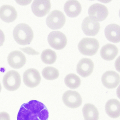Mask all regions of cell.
I'll use <instances>...</instances> for the list:
<instances>
[{
  "mask_svg": "<svg viewBox=\"0 0 120 120\" xmlns=\"http://www.w3.org/2000/svg\"><path fill=\"white\" fill-rule=\"evenodd\" d=\"M88 13L89 17L99 22L103 21L107 18L108 11L107 7L104 5L96 3L90 6Z\"/></svg>",
  "mask_w": 120,
  "mask_h": 120,
  "instance_id": "obj_9",
  "label": "cell"
},
{
  "mask_svg": "<svg viewBox=\"0 0 120 120\" xmlns=\"http://www.w3.org/2000/svg\"><path fill=\"white\" fill-rule=\"evenodd\" d=\"M62 100L65 105L72 109L80 107L82 102L80 94L77 92L72 90L65 92L63 95Z\"/></svg>",
  "mask_w": 120,
  "mask_h": 120,
  "instance_id": "obj_7",
  "label": "cell"
},
{
  "mask_svg": "<svg viewBox=\"0 0 120 120\" xmlns=\"http://www.w3.org/2000/svg\"><path fill=\"white\" fill-rule=\"evenodd\" d=\"M5 36L3 31L0 29V47L2 46L5 41Z\"/></svg>",
  "mask_w": 120,
  "mask_h": 120,
  "instance_id": "obj_26",
  "label": "cell"
},
{
  "mask_svg": "<svg viewBox=\"0 0 120 120\" xmlns=\"http://www.w3.org/2000/svg\"><path fill=\"white\" fill-rule=\"evenodd\" d=\"M0 120H10L9 114L5 112H0Z\"/></svg>",
  "mask_w": 120,
  "mask_h": 120,
  "instance_id": "obj_25",
  "label": "cell"
},
{
  "mask_svg": "<svg viewBox=\"0 0 120 120\" xmlns=\"http://www.w3.org/2000/svg\"><path fill=\"white\" fill-rule=\"evenodd\" d=\"M66 85L71 89H77L80 86L81 80L79 77L74 73L67 75L65 78Z\"/></svg>",
  "mask_w": 120,
  "mask_h": 120,
  "instance_id": "obj_21",
  "label": "cell"
},
{
  "mask_svg": "<svg viewBox=\"0 0 120 120\" xmlns=\"http://www.w3.org/2000/svg\"><path fill=\"white\" fill-rule=\"evenodd\" d=\"M46 22L47 26L52 29H61L65 23V16L61 11L55 10L48 15Z\"/></svg>",
  "mask_w": 120,
  "mask_h": 120,
  "instance_id": "obj_5",
  "label": "cell"
},
{
  "mask_svg": "<svg viewBox=\"0 0 120 120\" xmlns=\"http://www.w3.org/2000/svg\"><path fill=\"white\" fill-rule=\"evenodd\" d=\"M13 34L15 41L22 45L29 44L34 38V33L31 28L25 23L17 25L14 28Z\"/></svg>",
  "mask_w": 120,
  "mask_h": 120,
  "instance_id": "obj_2",
  "label": "cell"
},
{
  "mask_svg": "<svg viewBox=\"0 0 120 120\" xmlns=\"http://www.w3.org/2000/svg\"><path fill=\"white\" fill-rule=\"evenodd\" d=\"M82 29L86 35L94 36L97 35L99 32L100 23L90 17H86L82 22Z\"/></svg>",
  "mask_w": 120,
  "mask_h": 120,
  "instance_id": "obj_11",
  "label": "cell"
},
{
  "mask_svg": "<svg viewBox=\"0 0 120 120\" xmlns=\"http://www.w3.org/2000/svg\"><path fill=\"white\" fill-rule=\"evenodd\" d=\"M22 50L24 51L25 53H27L30 55H37L39 54V53L35 51L34 50L30 48H21Z\"/></svg>",
  "mask_w": 120,
  "mask_h": 120,
  "instance_id": "obj_24",
  "label": "cell"
},
{
  "mask_svg": "<svg viewBox=\"0 0 120 120\" xmlns=\"http://www.w3.org/2000/svg\"><path fill=\"white\" fill-rule=\"evenodd\" d=\"M42 60L46 64H52L55 63L57 55L55 51L51 49H47L42 52L41 55Z\"/></svg>",
  "mask_w": 120,
  "mask_h": 120,
  "instance_id": "obj_22",
  "label": "cell"
},
{
  "mask_svg": "<svg viewBox=\"0 0 120 120\" xmlns=\"http://www.w3.org/2000/svg\"><path fill=\"white\" fill-rule=\"evenodd\" d=\"M3 82L6 89L10 91H13L18 89L20 86L21 77L18 72L10 70L5 74Z\"/></svg>",
  "mask_w": 120,
  "mask_h": 120,
  "instance_id": "obj_4",
  "label": "cell"
},
{
  "mask_svg": "<svg viewBox=\"0 0 120 120\" xmlns=\"http://www.w3.org/2000/svg\"><path fill=\"white\" fill-rule=\"evenodd\" d=\"M107 115L113 118L119 117L120 115V104L117 99H112L108 100L105 106Z\"/></svg>",
  "mask_w": 120,
  "mask_h": 120,
  "instance_id": "obj_18",
  "label": "cell"
},
{
  "mask_svg": "<svg viewBox=\"0 0 120 120\" xmlns=\"http://www.w3.org/2000/svg\"><path fill=\"white\" fill-rule=\"evenodd\" d=\"M82 113L85 120H98L99 118L98 109L91 104H86L84 106Z\"/></svg>",
  "mask_w": 120,
  "mask_h": 120,
  "instance_id": "obj_20",
  "label": "cell"
},
{
  "mask_svg": "<svg viewBox=\"0 0 120 120\" xmlns=\"http://www.w3.org/2000/svg\"><path fill=\"white\" fill-rule=\"evenodd\" d=\"M64 11L68 17H75L79 15L82 10V7L80 3L75 0H70L65 4Z\"/></svg>",
  "mask_w": 120,
  "mask_h": 120,
  "instance_id": "obj_16",
  "label": "cell"
},
{
  "mask_svg": "<svg viewBox=\"0 0 120 120\" xmlns=\"http://www.w3.org/2000/svg\"><path fill=\"white\" fill-rule=\"evenodd\" d=\"M94 64L89 58H84L80 60L77 65V73L84 78L89 77L93 72Z\"/></svg>",
  "mask_w": 120,
  "mask_h": 120,
  "instance_id": "obj_14",
  "label": "cell"
},
{
  "mask_svg": "<svg viewBox=\"0 0 120 120\" xmlns=\"http://www.w3.org/2000/svg\"><path fill=\"white\" fill-rule=\"evenodd\" d=\"M48 41L51 47L57 50L63 49L67 44V37L62 32L53 31L49 34Z\"/></svg>",
  "mask_w": 120,
  "mask_h": 120,
  "instance_id": "obj_6",
  "label": "cell"
},
{
  "mask_svg": "<svg viewBox=\"0 0 120 120\" xmlns=\"http://www.w3.org/2000/svg\"><path fill=\"white\" fill-rule=\"evenodd\" d=\"M49 112L41 102L33 100L23 104L18 112L17 120H48Z\"/></svg>",
  "mask_w": 120,
  "mask_h": 120,
  "instance_id": "obj_1",
  "label": "cell"
},
{
  "mask_svg": "<svg viewBox=\"0 0 120 120\" xmlns=\"http://www.w3.org/2000/svg\"><path fill=\"white\" fill-rule=\"evenodd\" d=\"M101 81L103 85L106 88L114 89L120 84V75L113 71H106L102 75Z\"/></svg>",
  "mask_w": 120,
  "mask_h": 120,
  "instance_id": "obj_13",
  "label": "cell"
},
{
  "mask_svg": "<svg viewBox=\"0 0 120 120\" xmlns=\"http://www.w3.org/2000/svg\"><path fill=\"white\" fill-rule=\"evenodd\" d=\"M41 75L36 69L30 68L25 71L23 75V82L26 86L30 88L37 86L41 82Z\"/></svg>",
  "mask_w": 120,
  "mask_h": 120,
  "instance_id": "obj_8",
  "label": "cell"
},
{
  "mask_svg": "<svg viewBox=\"0 0 120 120\" xmlns=\"http://www.w3.org/2000/svg\"><path fill=\"white\" fill-rule=\"evenodd\" d=\"M8 61L11 68L19 69L24 65L27 60L23 53L19 51L16 50L9 53L8 57Z\"/></svg>",
  "mask_w": 120,
  "mask_h": 120,
  "instance_id": "obj_12",
  "label": "cell"
},
{
  "mask_svg": "<svg viewBox=\"0 0 120 120\" xmlns=\"http://www.w3.org/2000/svg\"><path fill=\"white\" fill-rule=\"evenodd\" d=\"M78 48L82 55L92 56L96 53L99 49V42L94 38H85L80 41Z\"/></svg>",
  "mask_w": 120,
  "mask_h": 120,
  "instance_id": "obj_3",
  "label": "cell"
},
{
  "mask_svg": "<svg viewBox=\"0 0 120 120\" xmlns=\"http://www.w3.org/2000/svg\"><path fill=\"white\" fill-rule=\"evenodd\" d=\"M51 7L50 1L49 0H35L32 4L31 9L36 16L43 17L49 12Z\"/></svg>",
  "mask_w": 120,
  "mask_h": 120,
  "instance_id": "obj_10",
  "label": "cell"
},
{
  "mask_svg": "<svg viewBox=\"0 0 120 120\" xmlns=\"http://www.w3.org/2000/svg\"><path fill=\"white\" fill-rule=\"evenodd\" d=\"M117 47L113 44H108L103 46L101 50V55L104 60L107 61L114 60L118 54Z\"/></svg>",
  "mask_w": 120,
  "mask_h": 120,
  "instance_id": "obj_19",
  "label": "cell"
},
{
  "mask_svg": "<svg viewBox=\"0 0 120 120\" xmlns=\"http://www.w3.org/2000/svg\"><path fill=\"white\" fill-rule=\"evenodd\" d=\"M105 34L106 38L110 41L114 43L120 42V26L118 25H108L105 29Z\"/></svg>",
  "mask_w": 120,
  "mask_h": 120,
  "instance_id": "obj_17",
  "label": "cell"
},
{
  "mask_svg": "<svg viewBox=\"0 0 120 120\" xmlns=\"http://www.w3.org/2000/svg\"><path fill=\"white\" fill-rule=\"evenodd\" d=\"M42 75L46 79L51 80L57 79L59 77L58 70L51 66H48L43 68L42 71Z\"/></svg>",
  "mask_w": 120,
  "mask_h": 120,
  "instance_id": "obj_23",
  "label": "cell"
},
{
  "mask_svg": "<svg viewBox=\"0 0 120 120\" xmlns=\"http://www.w3.org/2000/svg\"><path fill=\"white\" fill-rule=\"evenodd\" d=\"M1 89H2V88H1V85L0 83V93L1 91Z\"/></svg>",
  "mask_w": 120,
  "mask_h": 120,
  "instance_id": "obj_27",
  "label": "cell"
},
{
  "mask_svg": "<svg viewBox=\"0 0 120 120\" xmlns=\"http://www.w3.org/2000/svg\"><path fill=\"white\" fill-rule=\"evenodd\" d=\"M17 13L15 8L8 5H4L0 8V18L8 23L15 21L17 18Z\"/></svg>",
  "mask_w": 120,
  "mask_h": 120,
  "instance_id": "obj_15",
  "label": "cell"
}]
</instances>
